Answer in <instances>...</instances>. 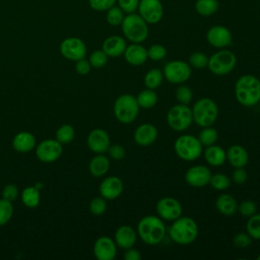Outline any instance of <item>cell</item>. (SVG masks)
Segmentation results:
<instances>
[{"instance_id": "obj_22", "label": "cell", "mask_w": 260, "mask_h": 260, "mask_svg": "<svg viewBox=\"0 0 260 260\" xmlns=\"http://www.w3.org/2000/svg\"><path fill=\"white\" fill-rule=\"evenodd\" d=\"M123 55L126 62L133 66H140L148 59L147 49H145L141 44L137 43H132L131 45L127 46Z\"/></svg>"}, {"instance_id": "obj_28", "label": "cell", "mask_w": 260, "mask_h": 260, "mask_svg": "<svg viewBox=\"0 0 260 260\" xmlns=\"http://www.w3.org/2000/svg\"><path fill=\"white\" fill-rule=\"evenodd\" d=\"M215 207L219 213L231 216L237 212L238 203L236 199L230 194H221L216 198Z\"/></svg>"}, {"instance_id": "obj_7", "label": "cell", "mask_w": 260, "mask_h": 260, "mask_svg": "<svg viewBox=\"0 0 260 260\" xmlns=\"http://www.w3.org/2000/svg\"><path fill=\"white\" fill-rule=\"evenodd\" d=\"M174 149L176 154L186 161L196 160L203 152V146L199 139L191 134L180 135L174 143Z\"/></svg>"}, {"instance_id": "obj_37", "label": "cell", "mask_w": 260, "mask_h": 260, "mask_svg": "<svg viewBox=\"0 0 260 260\" xmlns=\"http://www.w3.org/2000/svg\"><path fill=\"white\" fill-rule=\"evenodd\" d=\"M231 182H232L231 179L226 175L221 173H216L214 175H211L209 184L213 189L217 191H223L231 186Z\"/></svg>"}, {"instance_id": "obj_2", "label": "cell", "mask_w": 260, "mask_h": 260, "mask_svg": "<svg viewBox=\"0 0 260 260\" xmlns=\"http://www.w3.org/2000/svg\"><path fill=\"white\" fill-rule=\"evenodd\" d=\"M235 96L244 107H253L260 102V79L252 74L240 76L235 84Z\"/></svg>"}, {"instance_id": "obj_54", "label": "cell", "mask_w": 260, "mask_h": 260, "mask_svg": "<svg viewBox=\"0 0 260 260\" xmlns=\"http://www.w3.org/2000/svg\"><path fill=\"white\" fill-rule=\"evenodd\" d=\"M160 1H161V0H160Z\"/></svg>"}, {"instance_id": "obj_16", "label": "cell", "mask_w": 260, "mask_h": 260, "mask_svg": "<svg viewBox=\"0 0 260 260\" xmlns=\"http://www.w3.org/2000/svg\"><path fill=\"white\" fill-rule=\"evenodd\" d=\"M207 42L214 48L224 49L233 42L230 29L223 25H212L206 32Z\"/></svg>"}, {"instance_id": "obj_1", "label": "cell", "mask_w": 260, "mask_h": 260, "mask_svg": "<svg viewBox=\"0 0 260 260\" xmlns=\"http://www.w3.org/2000/svg\"><path fill=\"white\" fill-rule=\"evenodd\" d=\"M137 236L149 246L159 244L166 237L167 228L158 215H145L137 223Z\"/></svg>"}, {"instance_id": "obj_53", "label": "cell", "mask_w": 260, "mask_h": 260, "mask_svg": "<svg viewBox=\"0 0 260 260\" xmlns=\"http://www.w3.org/2000/svg\"><path fill=\"white\" fill-rule=\"evenodd\" d=\"M257 260H260V254L257 256Z\"/></svg>"}, {"instance_id": "obj_17", "label": "cell", "mask_w": 260, "mask_h": 260, "mask_svg": "<svg viewBox=\"0 0 260 260\" xmlns=\"http://www.w3.org/2000/svg\"><path fill=\"white\" fill-rule=\"evenodd\" d=\"M86 143L88 148L94 153H105L107 152L109 146L111 145V140L108 132L102 128L92 129L86 138Z\"/></svg>"}, {"instance_id": "obj_46", "label": "cell", "mask_w": 260, "mask_h": 260, "mask_svg": "<svg viewBox=\"0 0 260 260\" xmlns=\"http://www.w3.org/2000/svg\"><path fill=\"white\" fill-rule=\"evenodd\" d=\"M117 0H88L91 9L95 11H107L116 4Z\"/></svg>"}, {"instance_id": "obj_23", "label": "cell", "mask_w": 260, "mask_h": 260, "mask_svg": "<svg viewBox=\"0 0 260 260\" xmlns=\"http://www.w3.org/2000/svg\"><path fill=\"white\" fill-rule=\"evenodd\" d=\"M127 47L126 41L123 37L120 36H111L108 37L102 45V50L109 57H119L124 54L125 49Z\"/></svg>"}, {"instance_id": "obj_50", "label": "cell", "mask_w": 260, "mask_h": 260, "mask_svg": "<svg viewBox=\"0 0 260 260\" xmlns=\"http://www.w3.org/2000/svg\"><path fill=\"white\" fill-rule=\"evenodd\" d=\"M248 179V173L245 170V168H235L233 174H232V180L234 183L241 185L244 184Z\"/></svg>"}, {"instance_id": "obj_31", "label": "cell", "mask_w": 260, "mask_h": 260, "mask_svg": "<svg viewBox=\"0 0 260 260\" xmlns=\"http://www.w3.org/2000/svg\"><path fill=\"white\" fill-rule=\"evenodd\" d=\"M164 80V73L162 70L159 68H151L146 72L144 75V85L146 88L149 89H156L158 88Z\"/></svg>"}, {"instance_id": "obj_14", "label": "cell", "mask_w": 260, "mask_h": 260, "mask_svg": "<svg viewBox=\"0 0 260 260\" xmlns=\"http://www.w3.org/2000/svg\"><path fill=\"white\" fill-rule=\"evenodd\" d=\"M137 11L148 24L159 22L164 15V7L160 0H140Z\"/></svg>"}, {"instance_id": "obj_30", "label": "cell", "mask_w": 260, "mask_h": 260, "mask_svg": "<svg viewBox=\"0 0 260 260\" xmlns=\"http://www.w3.org/2000/svg\"><path fill=\"white\" fill-rule=\"evenodd\" d=\"M21 201L28 208H35L39 205L41 200L40 191L35 186H27L21 192Z\"/></svg>"}, {"instance_id": "obj_47", "label": "cell", "mask_w": 260, "mask_h": 260, "mask_svg": "<svg viewBox=\"0 0 260 260\" xmlns=\"http://www.w3.org/2000/svg\"><path fill=\"white\" fill-rule=\"evenodd\" d=\"M109 156L115 160H121L126 155V150L121 144H111L107 150Z\"/></svg>"}, {"instance_id": "obj_36", "label": "cell", "mask_w": 260, "mask_h": 260, "mask_svg": "<svg viewBox=\"0 0 260 260\" xmlns=\"http://www.w3.org/2000/svg\"><path fill=\"white\" fill-rule=\"evenodd\" d=\"M124 17H125V13L123 12V10L116 5L109 8L106 13V19L108 23L113 26L121 25Z\"/></svg>"}, {"instance_id": "obj_45", "label": "cell", "mask_w": 260, "mask_h": 260, "mask_svg": "<svg viewBox=\"0 0 260 260\" xmlns=\"http://www.w3.org/2000/svg\"><path fill=\"white\" fill-rule=\"evenodd\" d=\"M252 238L247 233H237L233 238L234 246L239 249H244L252 244Z\"/></svg>"}, {"instance_id": "obj_25", "label": "cell", "mask_w": 260, "mask_h": 260, "mask_svg": "<svg viewBox=\"0 0 260 260\" xmlns=\"http://www.w3.org/2000/svg\"><path fill=\"white\" fill-rule=\"evenodd\" d=\"M36 145L35 135L27 131L18 132L12 139V147L17 152H29L36 148Z\"/></svg>"}, {"instance_id": "obj_20", "label": "cell", "mask_w": 260, "mask_h": 260, "mask_svg": "<svg viewBox=\"0 0 260 260\" xmlns=\"http://www.w3.org/2000/svg\"><path fill=\"white\" fill-rule=\"evenodd\" d=\"M158 131L156 127L150 123H143L139 125L133 134V139L136 144L140 146H149L157 138Z\"/></svg>"}, {"instance_id": "obj_26", "label": "cell", "mask_w": 260, "mask_h": 260, "mask_svg": "<svg viewBox=\"0 0 260 260\" xmlns=\"http://www.w3.org/2000/svg\"><path fill=\"white\" fill-rule=\"evenodd\" d=\"M202 154L206 162L212 167H220L226 160V151L221 146L215 144L206 146Z\"/></svg>"}, {"instance_id": "obj_32", "label": "cell", "mask_w": 260, "mask_h": 260, "mask_svg": "<svg viewBox=\"0 0 260 260\" xmlns=\"http://www.w3.org/2000/svg\"><path fill=\"white\" fill-rule=\"evenodd\" d=\"M217 0H196L195 10L201 16H211L218 10Z\"/></svg>"}, {"instance_id": "obj_33", "label": "cell", "mask_w": 260, "mask_h": 260, "mask_svg": "<svg viewBox=\"0 0 260 260\" xmlns=\"http://www.w3.org/2000/svg\"><path fill=\"white\" fill-rule=\"evenodd\" d=\"M197 138L199 139L202 146H209V145L215 144L218 138V133L216 129H214L211 126L203 127L202 130L199 132Z\"/></svg>"}, {"instance_id": "obj_19", "label": "cell", "mask_w": 260, "mask_h": 260, "mask_svg": "<svg viewBox=\"0 0 260 260\" xmlns=\"http://www.w3.org/2000/svg\"><path fill=\"white\" fill-rule=\"evenodd\" d=\"M124 190L122 180L117 176H110L105 178L99 187V192L106 200H114L118 198Z\"/></svg>"}, {"instance_id": "obj_27", "label": "cell", "mask_w": 260, "mask_h": 260, "mask_svg": "<svg viewBox=\"0 0 260 260\" xmlns=\"http://www.w3.org/2000/svg\"><path fill=\"white\" fill-rule=\"evenodd\" d=\"M110 169V159L104 153H96L89 161V173L96 178L103 177Z\"/></svg>"}, {"instance_id": "obj_13", "label": "cell", "mask_w": 260, "mask_h": 260, "mask_svg": "<svg viewBox=\"0 0 260 260\" xmlns=\"http://www.w3.org/2000/svg\"><path fill=\"white\" fill-rule=\"evenodd\" d=\"M60 53L67 60L77 61L85 57L86 46L81 39L70 37L61 42Z\"/></svg>"}, {"instance_id": "obj_11", "label": "cell", "mask_w": 260, "mask_h": 260, "mask_svg": "<svg viewBox=\"0 0 260 260\" xmlns=\"http://www.w3.org/2000/svg\"><path fill=\"white\" fill-rule=\"evenodd\" d=\"M155 211L162 220L174 221L182 215L183 206L173 197H162L156 202Z\"/></svg>"}, {"instance_id": "obj_34", "label": "cell", "mask_w": 260, "mask_h": 260, "mask_svg": "<svg viewBox=\"0 0 260 260\" xmlns=\"http://www.w3.org/2000/svg\"><path fill=\"white\" fill-rule=\"evenodd\" d=\"M75 136V130L72 125L64 124L60 126L56 131V139L63 145L70 143Z\"/></svg>"}, {"instance_id": "obj_12", "label": "cell", "mask_w": 260, "mask_h": 260, "mask_svg": "<svg viewBox=\"0 0 260 260\" xmlns=\"http://www.w3.org/2000/svg\"><path fill=\"white\" fill-rule=\"evenodd\" d=\"M63 152V146L57 139H45L36 145V155L42 162L56 161Z\"/></svg>"}, {"instance_id": "obj_42", "label": "cell", "mask_w": 260, "mask_h": 260, "mask_svg": "<svg viewBox=\"0 0 260 260\" xmlns=\"http://www.w3.org/2000/svg\"><path fill=\"white\" fill-rule=\"evenodd\" d=\"M147 56L154 62L160 61L167 56V49L160 44H153L147 49Z\"/></svg>"}, {"instance_id": "obj_21", "label": "cell", "mask_w": 260, "mask_h": 260, "mask_svg": "<svg viewBox=\"0 0 260 260\" xmlns=\"http://www.w3.org/2000/svg\"><path fill=\"white\" fill-rule=\"evenodd\" d=\"M137 237V232L131 225L123 224L116 230L114 241L117 247L126 250L128 248L134 247Z\"/></svg>"}, {"instance_id": "obj_4", "label": "cell", "mask_w": 260, "mask_h": 260, "mask_svg": "<svg viewBox=\"0 0 260 260\" xmlns=\"http://www.w3.org/2000/svg\"><path fill=\"white\" fill-rule=\"evenodd\" d=\"M121 28L124 37L131 43L141 44L148 37V23L135 12L125 15Z\"/></svg>"}, {"instance_id": "obj_38", "label": "cell", "mask_w": 260, "mask_h": 260, "mask_svg": "<svg viewBox=\"0 0 260 260\" xmlns=\"http://www.w3.org/2000/svg\"><path fill=\"white\" fill-rule=\"evenodd\" d=\"M13 215L12 202L1 198L0 199V226L6 224Z\"/></svg>"}, {"instance_id": "obj_24", "label": "cell", "mask_w": 260, "mask_h": 260, "mask_svg": "<svg viewBox=\"0 0 260 260\" xmlns=\"http://www.w3.org/2000/svg\"><path fill=\"white\" fill-rule=\"evenodd\" d=\"M226 160L234 168H243L249 161L247 149L239 144H234L226 150Z\"/></svg>"}, {"instance_id": "obj_39", "label": "cell", "mask_w": 260, "mask_h": 260, "mask_svg": "<svg viewBox=\"0 0 260 260\" xmlns=\"http://www.w3.org/2000/svg\"><path fill=\"white\" fill-rule=\"evenodd\" d=\"M176 99L179 102V104L189 105L193 99L192 89L184 83L179 84V86L176 89Z\"/></svg>"}, {"instance_id": "obj_48", "label": "cell", "mask_w": 260, "mask_h": 260, "mask_svg": "<svg viewBox=\"0 0 260 260\" xmlns=\"http://www.w3.org/2000/svg\"><path fill=\"white\" fill-rule=\"evenodd\" d=\"M139 1L140 0H117L118 6L123 10L125 14L134 13L138 8Z\"/></svg>"}, {"instance_id": "obj_51", "label": "cell", "mask_w": 260, "mask_h": 260, "mask_svg": "<svg viewBox=\"0 0 260 260\" xmlns=\"http://www.w3.org/2000/svg\"><path fill=\"white\" fill-rule=\"evenodd\" d=\"M75 71L80 74V75H86L90 72V69H91V65L89 63L88 60L82 58L80 60H77L75 61Z\"/></svg>"}, {"instance_id": "obj_3", "label": "cell", "mask_w": 260, "mask_h": 260, "mask_svg": "<svg viewBox=\"0 0 260 260\" xmlns=\"http://www.w3.org/2000/svg\"><path fill=\"white\" fill-rule=\"evenodd\" d=\"M199 234L197 222L189 217L181 215L179 218L172 221L169 229L170 238L179 245H189L193 243Z\"/></svg>"}, {"instance_id": "obj_29", "label": "cell", "mask_w": 260, "mask_h": 260, "mask_svg": "<svg viewBox=\"0 0 260 260\" xmlns=\"http://www.w3.org/2000/svg\"><path fill=\"white\" fill-rule=\"evenodd\" d=\"M136 100H137V103L140 108L148 110V109H152L157 104L158 98H157V93L154 91V89L146 88V89L141 90L137 94Z\"/></svg>"}, {"instance_id": "obj_49", "label": "cell", "mask_w": 260, "mask_h": 260, "mask_svg": "<svg viewBox=\"0 0 260 260\" xmlns=\"http://www.w3.org/2000/svg\"><path fill=\"white\" fill-rule=\"evenodd\" d=\"M18 197V189L14 184H7L2 190V198L12 202Z\"/></svg>"}, {"instance_id": "obj_43", "label": "cell", "mask_w": 260, "mask_h": 260, "mask_svg": "<svg viewBox=\"0 0 260 260\" xmlns=\"http://www.w3.org/2000/svg\"><path fill=\"white\" fill-rule=\"evenodd\" d=\"M107 210V202L106 199L102 196L94 197L89 202V211L93 215H102Z\"/></svg>"}, {"instance_id": "obj_41", "label": "cell", "mask_w": 260, "mask_h": 260, "mask_svg": "<svg viewBox=\"0 0 260 260\" xmlns=\"http://www.w3.org/2000/svg\"><path fill=\"white\" fill-rule=\"evenodd\" d=\"M109 56L103 50H95L89 56V63L93 68H103L108 62Z\"/></svg>"}, {"instance_id": "obj_35", "label": "cell", "mask_w": 260, "mask_h": 260, "mask_svg": "<svg viewBox=\"0 0 260 260\" xmlns=\"http://www.w3.org/2000/svg\"><path fill=\"white\" fill-rule=\"evenodd\" d=\"M246 232L253 240H260V214L255 213L248 217Z\"/></svg>"}, {"instance_id": "obj_10", "label": "cell", "mask_w": 260, "mask_h": 260, "mask_svg": "<svg viewBox=\"0 0 260 260\" xmlns=\"http://www.w3.org/2000/svg\"><path fill=\"white\" fill-rule=\"evenodd\" d=\"M164 77L173 84H182L191 77V66L182 60L168 62L162 69Z\"/></svg>"}, {"instance_id": "obj_6", "label": "cell", "mask_w": 260, "mask_h": 260, "mask_svg": "<svg viewBox=\"0 0 260 260\" xmlns=\"http://www.w3.org/2000/svg\"><path fill=\"white\" fill-rule=\"evenodd\" d=\"M139 105L136 96L130 93L119 95L113 107L115 118L122 124H131L137 118L139 113Z\"/></svg>"}, {"instance_id": "obj_8", "label": "cell", "mask_w": 260, "mask_h": 260, "mask_svg": "<svg viewBox=\"0 0 260 260\" xmlns=\"http://www.w3.org/2000/svg\"><path fill=\"white\" fill-rule=\"evenodd\" d=\"M237 64L236 55L225 49H221L208 57L207 67L214 75L223 76L231 73Z\"/></svg>"}, {"instance_id": "obj_44", "label": "cell", "mask_w": 260, "mask_h": 260, "mask_svg": "<svg viewBox=\"0 0 260 260\" xmlns=\"http://www.w3.org/2000/svg\"><path fill=\"white\" fill-rule=\"evenodd\" d=\"M256 210H257V206L255 202L252 200L242 201L240 205H238V209H237V211H239L240 214L244 217L252 216L253 214L256 213Z\"/></svg>"}, {"instance_id": "obj_52", "label": "cell", "mask_w": 260, "mask_h": 260, "mask_svg": "<svg viewBox=\"0 0 260 260\" xmlns=\"http://www.w3.org/2000/svg\"><path fill=\"white\" fill-rule=\"evenodd\" d=\"M123 257L126 260H140L141 254L137 249H135L134 247H131V248H128L125 250Z\"/></svg>"}, {"instance_id": "obj_9", "label": "cell", "mask_w": 260, "mask_h": 260, "mask_svg": "<svg viewBox=\"0 0 260 260\" xmlns=\"http://www.w3.org/2000/svg\"><path fill=\"white\" fill-rule=\"evenodd\" d=\"M167 123L171 129L177 132L187 130L193 123L192 111L188 105L178 104L170 108L167 114Z\"/></svg>"}, {"instance_id": "obj_18", "label": "cell", "mask_w": 260, "mask_h": 260, "mask_svg": "<svg viewBox=\"0 0 260 260\" xmlns=\"http://www.w3.org/2000/svg\"><path fill=\"white\" fill-rule=\"evenodd\" d=\"M93 254L98 260H113L117 255V245L112 238L102 236L93 244Z\"/></svg>"}, {"instance_id": "obj_5", "label": "cell", "mask_w": 260, "mask_h": 260, "mask_svg": "<svg viewBox=\"0 0 260 260\" xmlns=\"http://www.w3.org/2000/svg\"><path fill=\"white\" fill-rule=\"evenodd\" d=\"M191 111L193 122L202 128L212 126L218 117V107L210 98H201L196 101Z\"/></svg>"}, {"instance_id": "obj_40", "label": "cell", "mask_w": 260, "mask_h": 260, "mask_svg": "<svg viewBox=\"0 0 260 260\" xmlns=\"http://www.w3.org/2000/svg\"><path fill=\"white\" fill-rule=\"evenodd\" d=\"M189 65L196 69H203L207 67L208 57L202 52H194L189 56Z\"/></svg>"}, {"instance_id": "obj_15", "label": "cell", "mask_w": 260, "mask_h": 260, "mask_svg": "<svg viewBox=\"0 0 260 260\" xmlns=\"http://www.w3.org/2000/svg\"><path fill=\"white\" fill-rule=\"evenodd\" d=\"M185 182L194 188H202L209 184L211 172L206 166L196 165L190 167L185 173Z\"/></svg>"}]
</instances>
